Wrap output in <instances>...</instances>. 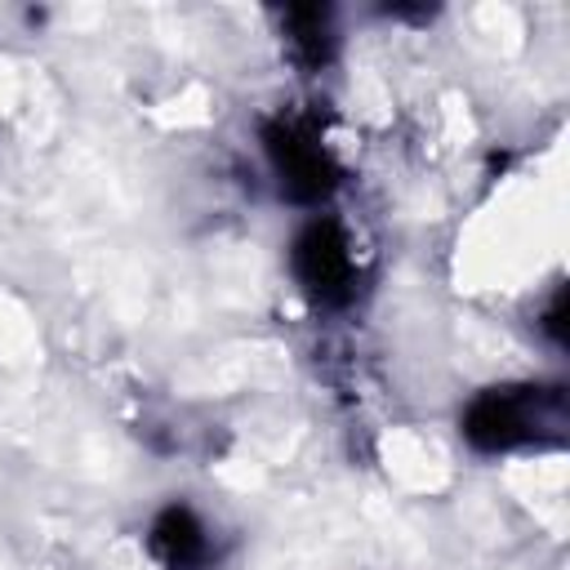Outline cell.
<instances>
[{
    "mask_svg": "<svg viewBox=\"0 0 570 570\" xmlns=\"http://www.w3.org/2000/svg\"><path fill=\"white\" fill-rule=\"evenodd\" d=\"M289 272L316 307H347L361 289V258L338 218H312L289 240Z\"/></svg>",
    "mask_w": 570,
    "mask_h": 570,
    "instance_id": "2",
    "label": "cell"
},
{
    "mask_svg": "<svg viewBox=\"0 0 570 570\" xmlns=\"http://www.w3.org/2000/svg\"><path fill=\"white\" fill-rule=\"evenodd\" d=\"M459 432L481 454H508L525 445H557L566 436V392L557 383H503L476 392Z\"/></svg>",
    "mask_w": 570,
    "mask_h": 570,
    "instance_id": "1",
    "label": "cell"
},
{
    "mask_svg": "<svg viewBox=\"0 0 570 570\" xmlns=\"http://www.w3.org/2000/svg\"><path fill=\"white\" fill-rule=\"evenodd\" d=\"M263 151L281 196L294 205H321L338 187V165L307 116H276L263 125Z\"/></svg>",
    "mask_w": 570,
    "mask_h": 570,
    "instance_id": "3",
    "label": "cell"
},
{
    "mask_svg": "<svg viewBox=\"0 0 570 570\" xmlns=\"http://www.w3.org/2000/svg\"><path fill=\"white\" fill-rule=\"evenodd\" d=\"M285 45L289 53L303 62V67H325L330 53H334V22H330V9H289L285 13Z\"/></svg>",
    "mask_w": 570,
    "mask_h": 570,
    "instance_id": "5",
    "label": "cell"
},
{
    "mask_svg": "<svg viewBox=\"0 0 570 570\" xmlns=\"http://www.w3.org/2000/svg\"><path fill=\"white\" fill-rule=\"evenodd\" d=\"M147 548L165 570H200L209 561V530L187 503H169L156 512Z\"/></svg>",
    "mask_w": 570,
    "mask_h": 570,
    "instance_id": "4",
    "label": "cell"
}]
</instances>
